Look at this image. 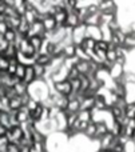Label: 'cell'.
<instances>
[{
  "mask_svg": "<svg viewBox=\"0 0 135 152\" xmlns=\"http://www.w3.org/2000/svg\"><path fill=\"white\" fill-rule=\"evenodd\" d=\"M50 84V89H54L55 92H58L59 95L63 96H70L72 94V87H71V81L68 79L66 80H60V81H47Z\"/></svg>",
  "mask_w": 135,
  "mask_h": 152,
  "instance_id": "obj_1",
  "label": "cell"
},
{
  "mask_svg": "<svg viewBox=\"0 0 135 152\" xmlns=\"http://www.w3.org/2000/svg\"><path fill=\"white\" fill-rule=\"evenodd\" d=\"M7 137L10 140V143H15V144H19L20 140L23 139L24 136V129L21 128V126H15L12 128L7 129Z\"/></svg>",
  "mask_w": 135,
  "mask_h": 152,
  "instance_id": "obj_2",
  "label": "cell"
},
{
  "mask_svg": "<svg viewBox=\"0 0 135 152\" xmlns=\"http://www.w3.org/2000/svg\"><path fill=\"white\" fill-rule=\"evenodd\" d=\"M86 27L87 26L84 23H82L72 29V43L74 44H76V45L82 44V42L86 37Z\"/></svg>",
  "mask_w": 135,
  "mask_h": 152,
  "instance_id": "obj_3",
  "label": "cell"
},
{
  "mask_svg": "<svg viewBox=\"0 0 135 152\" xmlns=\"http://www.w3.org/2000/svg\"><path fill=\"white\" fill-rule=\"evenodd\" d=\"M86 37H91L94 40H102V29L99 26H87L86 27Z\"/></svg>",
  "mask_w": 135,
  "mask_h": 152,
  "instance_id": "obj_4",
  "label": "cell"
},
{
  "mask_svg": "<svg viewBox=\"0 0 135 152\" xmlns=\"http://www.w3.org/2000/svg\"><path fill=\"white\" fill-rule=\"evenodd\" d=\"M67 19H66V26L67 27H71V28H75V27H78L79 24H82V21H80L79 16H78L76 11L75 10H71V11H67Z\"/></svg>",
  "mask_w": 135,
  "mask_h": 152,
  "instance_id": "obj_5",
  "label": "cell"
},
{
  "mask_svg": "<svg viewBox=\"0 0 135 152\" xmlns=\"http://www.w3.org/2000/svg\"><path fill=\"white\" fill-rule=\"evenodd\" d=\"M125 72H126V67H125V66L115 63L114 66H112V68L110 69V76H111L114 80H118V79L123 77Z\"/></svg>",
  "mask_w": 135,
  "mask_h": 152,
  "instance_id": "obj_6",
  "label": "cell"
},
{
  "mask_svg": "<svg viewBox=\"0 0 135 152\" xmlns=\"http://www.w3.org/2000/svg\"><path fill=\"white\" fill-rule=\"evenodd\" d=\"M0 126H1L3 128H5V129L12 128L10 111H0Z\"/></svg>",
  "mask_w": 135,
  "mask_h": 152,
  "instance_id": "obj_7",
  "label": "cell"
},
{
  "mask_svg": "<svg viewBox=\"0 0 135 152\" xmlns=\"http://www.w3.org/2000/svg\"><path fill=\"white\" fill-rule=\"evenodd\" d=\"M35 80H36V75H35V71H34V66H28L26 69L24 79L21 81H23L24 84H27V86H29V84H32Z\"/></svg>",
  "mask_w": 135,
  "mask_h": 152,
  "instance_id": "obj_8",
  "label": "cell"
},
{
  "mask_svg": "<svg viewBox=\"0 0 135 152\" xmlns=\"http://www.w3.org/2000/svg\"><path fill=\"white\" fill-rule=\"evenodd\" d=\"M76 44H74V43H68V44L64 45L63 48V56L64 59H70V58H75V55H76Z\"/></svg>",
  "mask_w": 135,
  "mask_h": 152,
  "instance_id": "obj_9",
  "label": "cell"
},
{
  "mask_svg": "<svg viewBox=\"0 0 135 152\" xmlns=\"http://www.w3.org/2000/svg\"><path fill=\"white\" fill-rule=\"evenodd\" d=\"M29 28H31V24H29L28 21H27L26 19H24L23 16H21V19H20V23H19L18 28H16V31H18V34H19V35H21V36H27V34H28Z\"/></svg>",
  "mask_w": 135,
  "mask_h": 152,
  "instance_id": "obj_10",
  "label": "cell"
},
{
  "mask_svg": "<svg viewBox=\"0 0 135 152\" xmlns=\"http://www.w3.org/2000/svg\"><path fill=\"white\" fill-rule=\"evenodd\" d=\"M56 21H55V18L52 15H47L43 20V27H44L45 31H54L56 28Z\"/></svg>",
  "mask_w": 135,
  "mask_h": 152,
  "instance_id": "obj_11",
  "label": "cell"
},
{
  "mask_svg": "<svg viewBox=\"0 0 135 152\" xmlns=\"http://www.w3.org/2000/svg\"><path fill=\"white\" fill-rule=\"evenodd\" d=\"M68 105H67V112L68 113H78L80 111V100L75 99H68Z\"/></svg>",
  "mask_w": 135,
  "mask_h": 152,
  "instance_id": "obj_12",
  "label": "cell"
},
{
  "mask_svg": "<svg viewBox=\"0 0 135 152\" xmlns=\"http://www.w3.org/2000/svg\"><path fill=\"white\" fill-rule=\"evenodd\" d=\"M106 134H109V127L106 123H96V134L94 139L101 140Z\"/></svg>",
  "mask_w": 135,
  "mask_h": 152,
  "instance_id": "obj_13",
  "label": "cell"
},
{
  "mask_svg": "<svg viewBox=\"0 0 135 152\" xmlns=\"http://www.w3.org/2000/svg\"><path fill=\"white\" fill-rule=\"evenodd\" d=\"M4 39L7 40L10 44H15L18 40V31L15 28H8L7 32L4 34Z\"/></svg>",
  "mask_w": 135,
  "mask_h": 152,
  "instance_id": "obj_14",
  "label": "cell"
},
{
  "mask_svg": "<svg viewBox=\"0 0 135 152\" xmlns=\"http://www.w3.org/2000/svg\"><path fill=\"white\" fill-rule=\"evenodd\" d=\"M23 107V103H21V97L20 96H13L12 99H10V111H19Z\"/></svg>",
  "mask_w": 135,
  "mask_h": 152,
  "instance_id": "obj_15",
  "label": "cell"
},
{
  "mask_svg": "<svg viewBox=\"0 0 135 152\" xmlns=\"http://www.w3.org/2000/svg\"><path fill=\"white\" fill-rule=\"evenodd\" d=\"M51 60H52V56L48 55V53H37V56H36V63L42 64L44 67H47L51 63Z\"/></svg>",
  "mask_w": 135,
  "mask_h": 152,
  "instance_id": "obj_16",
  "label": "cell"
},
{
  "mask_svg": "<svg viewBox=\"0 0 135 152\" xmlns=\"http://www.w3.org/2000/svg\"><path fill=\"white\" fill-rule=\"evenodd\" d=\"M95 134H96V123L91 121V123L87 126L86 131L83 132V135H84L87 139H94V137H95Z\"/></svg>",
  "mask_w": 135,
  "mask_h": 152,
  "instance_id": "obj_17",
  "label": "cell"
},
{
  "mask_svg": "<svg viewBox=\"0 0 135 152\" xmlns=\"http://www.w3.org/2000/svg\"><path fill=\"white\" fill-rule=\"evenodd\" d=\"M123 45H125L128 51H134L135 50V31L131 32L130 35H127V36H126L125 44H123Z\"/></svg>",
  "mask_w": 135,
  "mask_h": 152,
  "instance_id": "obj_18",
  "label": "cell"
},
{
  "mask_svg": "<svg viewBox=\"0 0 135 152\" xmlns=\"http://www.w3.org/2000/svg\"><path fill=\"white\" fill-rule=\"evenodd\" d=\"M78 119L80 121H92V113H91V111L80 110L78 112Z\"/></svg>",
  "mask_w": 135,
  "mask_h": 152,
  "instance_id": "obj_19",
  "label": "cell"
},
{
  "mask_svg": "<svg viewBox=\"0 0 135 152\" xmlns=\"http://www.w3.org/2000/svg\"><path fill=\"white\" fill-rule=\"evenodd\" d=\"M34 71H35V75H36V79H44V76H45V67L44 66L35 63Z\"/></svg>",
  "mask_w": 135,
  "mask_h": 152,
  "instance_id": "obj_20",
  "label": "cell"
},
{
  "mask_svg": "<svg viewBox=\"0 0 135 152\" xmlns=\"http://www.w3.org/2000/svg\"><path fill=\"white\" fill-rule=\"evenodd\" d=\"M29 43H31V45L35 48V50L39 52L40 48H42V44H43V37L42 36H34L29 39Z\"/></svg>",
  "mask_w": 135,
  "mask_h": 152,
  "instance_id": "obj_21",
  "label": "cell"
},
{
  "mask_svg": "<svg viewBox=\"0 0 135 152\" xmlns=\"http://www.w3.org/2000/svg\"><path fill=\"white\" fill-rule=\"evenodd\" d=\"M26 69H27V66H24V64H21V63L18 64V68H16L15 76L19 79V80H23V79H24V75H26Z\"/></svg>",
  "mask_w": 135,
  "mask_h": 152,
  "instance_id": "obj_22",
  "label": "cell"
},
{
  "mask_svg": "<svg viewBox=\"0 0 135 152\" xmlns=\"http://www.w3.org/2000/svg\"><path fill=\"white\" fill-rule=\"evenodd\" d=\"M8 67H10V59L0 55V72H7Z\"/></svg>",
  "mask_w": 135,
  "mask_h": 152,
  "instance_id": "obj_23",
  "label": "cell"
},
{
  "mask_svg": "<svg viewBox=\"0 0 135 152\" xmlns=\"http://www.w3.org/2000/svg\"><path fill=\"white\" fill-rule=\"evenodd\" d=\"M126 116L128 119H134L135 118V103H131L126 107Z\"/></svg>",
  "mask_w": 135,
  "mask_h": 152,
  "instance_id": "obj_24",
  "label": "cell"
},
{
  "mask_svg": "<svg viewBox=\"0 0 135 152\" xmlns=\"http://www.w3.org/2000/svg\"><path fill=\"white\" fill-rule=\"evenodd\" d=\"M117 52L115 50H107V53H106V60L111 61V63H117Z\"/></svg>",
  "mask_w": 135,
  "mask_h": 152,
  "instance_id": "obj_25",
  "label": "cell"
},
{
  "mask_svg": "<svg viewBox=\"0 0 135 152\" xmlns=\"http://www.w3.org/2000/svg\"><path fill=\"white\" fill-rule=\"evenodd\" d=\"M95 50H101V51H107L109 50V42L104 40H98L95 44Z\"/></svg>",
  "mask_w": 135,
  "mask_h": 152,
  "instance_id": "obj_26",
  "label": "cell"
},
{
  "mask_svg": "<svg viewBox=\"0 0 135 152\" xmlns=\"http://www.w3.org/2000/svg\"><path fill=\"white\" fill-rule=\"evenodd\" d=\"M79 76H80V74H79V71L76 69V67H72V68L68 71V76H67V79H68V80H72V79H78Z\"/></svg>",
  "mask_w": 135,
  "mask_h": 152,
  "instance_id": "obj_27",
  "label": "cell"
},
{
  "mask_svg": "<svg viewBox=\"0 0 135 152\" xmlns=\"http://www.w3.org/2000/svg\"><path fill=\"white\" fill-rule=\"evenodd\" d=\"M125 152H135V143L133 140H128L125 144Z\"/></svg>",
  "mask_w": 135,
  "mask_h": 152,
  "instance_id": "obj_28",
  "label": "cell"
},
{
  "mask_svg": "<svg viewBox=\"0 0 135 152\" xmlns=\"http://www.w3.org/2000/svg\"><path fill=\"white\" fill-rule=\"evenodd\" d=\"M131 140L135 143V129H134V132H133V137H131Z\"/></svg>",
  "mask_w": 135,
  "mask_h": 152,
  "instance_id": "obj_29",
  "label": "cell"
},
{
  "mask_svg": "<svg viewBox=\"0 0 135 152\" xmlns=\"http://www.w3.org/2000/svg\"><path fill=\"white\" fill-rule=\"evenodd\" d=\"M98 152H110V151H104V150H99Z\"/></svg>",
  "mask_w": 135,
  "mask_h": 152,
  "instance_id": "obj_30",
  "label": "cell"
},
{
  "mask_svg": "<svg viewBox=\"0 0 135 152\" xmlns=\"http://www.w3.org/2000/svg\"><path fill=\"white\" fill-rule=\"evenodd\" d=\"M0 1H4V0H0Z\"/></svg>",
  "mask_w": 135,
  "mask_h": 152,
  "instance_id": "obj_31",
  "label": "cell"
}]
</instances>
